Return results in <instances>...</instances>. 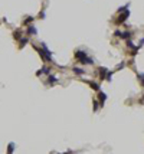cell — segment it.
Returning a JSON list of instances; mask_svg holds the SVG:
<instances>
[{
    "mask_svg": "<svg viewBox=\"0 0 144 154\" xmlns=\"http://www.w3.org/2000/svg\"><path fill=\"white\" fill-rule=\"evenodd\" d=\"M75 58L78 59V61L81 62V63H84V65H92L94 63V61L91 59V58H88L86 56V52H84V50H77L75 52Z\"/></svg>",
    "mask_w": 144,
    "mask_h": 154,
    "instance_id": "1",
    "label": "cell"
},
{
    "mask_svg": "<svg viewBox=\"0 0 144 154\" xmlns=\"http://www.w3.org/2000/svg\"><path fill=\"white\" fill-rule=\"evenodd\" d=\"M128 16H130V12H128V10H124V13H121V15L118 16L117 23H118V25H120V23H124V22L128 19Z\"/></svg>",
    "mask_w": 144,
    "mask_h": 154,
    "instance_id": "2",
    "label": "cell"
},
{
    "mask_svg": "<svg viewBox=\"0 0 144 154\" xmlns=\"http://www.w3.org/2000/svg\"><path fill=\"white\" fill-rule=\"evenodd\" d=\"M42 49H43V52H45V58H46V61H52V52L48 49L46 43H42Z\"/></svg>",
    "mask_w": 144,
    "mask_h": 154,
    "instance_id": "3",
    "label": "cell"
},
{
    "mask_svg": "<svg viewBox=\"0 0 144 154\" xmlns=\"http://www.w3.org/2000/svg\"><path fill=\"white\" fill-rule=\"evenodd\" d=\"M107 72H108V69H107V68H98V71H96V74H98L99 77L102 78V79H105V75H107Z\"/></svg>",
    "mask_w": 144,
    "mask_h": 154,
    "instance_id": "4",
    "label": "cell"
},
{
    "mask_svg": "<svg viewBox=\"0 0 144 154\" xmlns=\"http://www.w3.org/2000/svg\"><path fill=\"white\" fill-rule=\"evenodd\" d=\"M26 32H28V35H36V33H38L36 28H35L33 25H29V26H28V29H26Z\"/></svg>",
    "mask_w": 144,
    "mask_h": 154,
    "instance_id": "5",
    "label": "cell"
},
{
    "mask_svg": "<svg viewBox=\"0 0 144 154\" xmlns=\"http://www.w3.org/2000/svg\"><path fill=\"white\" fill-rule=\"evenodd\" d=\"M58 81V78L55 77V75H52V74H49V78H48V85H52V84H55Z\"/></svg>",
    "mask_w": 144,
    "mask_h": 154,
    "instance_id": "6",
    "label": "cell"
},
{
    "mask_svg": "<svg viewBox=\"0 0 144 154\" xmlns=\"http://www.w3.org/2000/svg\"><path fill=\"white\" fill-rule=\"evenodd\" d=\"M98 98H99V101H101V105H104V102L107 101V95L104 92H99L98 94Z\"/></svg>",
    "mask_w": 144,
    "mask_h": 154,
    "instance_id": "7",
    "label": "cell"
},
{
    "mask_svg": "<svg viewBox=\"0 0 144 154\" xmlns=\"http://www.w3.org/2000/svg\"><path fill=\"white\" fill-rule=\"evenodd\" d=\"M28 42H29V39H28V38H20V39H19V46L23 48Z\"/></svg>",
    "mask_w": 144,
    "mask_h": 154,
    "instance_id": "8",
    "label": "cell"
},
{
    "mask_svg": "<svg viewBox=\"0 0 144 154\" xmlns=\"http://www.w3.org/2000/svg\"><path fill=\"white\" fill-rule=\"evenodd\" d=\"M43 72H46V74H50V69H49V68H42V69H39V71L36 72V75H38V77H40Z\"/></svg>",
    "mask_w": 144,
    "mask_h": 154,
    "instance_id": "9",
    "label": "cell"
},
{
    "mask_svg": "<svg viewBox=\"0 0 144 154\" xmlns=\"http://www.w3.org/2000/svg\"><path fill=\"white\" fill-rule=\"evenodd\" d=\"M13 150H15V143H10L7 147V154H13Z\"/></svg>",
    "mask_w": 144,
    "mask_h": 154,
    "instance_id": "10",
    "label": "cell"
},
{
    "mask_svg": "<svg viewBox=\"0 0 144 154\" xmlns=\"http://www.w3.org/2000/svg\"><path fill=\"white\" fill-rule=\"evenodd\" d=\"M74 72H75L77 75H82V74H84V69H82V68H78V66H74Z\"/></svg>",
    "mask_w": 144,
    "mask_h": 154,
    "instance_id": "11",
    "label": "cell"
},
{
    "mask_svg": "<svg viewBox=\"0 0 144 154\" xmlns=\"http://www.w3.org/2000/svg\"><path fill=\"white\" fill-rule=\"evenodd\" d=\"M88 84L91 85V88H92V89H95V91H99V85H98L96 82H91V81H89Z\"/></svg>",
    "mask_w": 144,
    "mask_h": 154,
    "instance_id": "12",
    "label": "cell"
},
{
    "mask_svg": "<svg viewBox=\"0 0 144 154\" xmlns=\"http://www.w3.org/2000/svg\"><path fill=\"white\" fill-rule=\"evenodd\" d=\"M13 38H15V39H16V40H19V39H20V38H22V32H20V30L15 32V33H13Z\"/></svg>",
    "mask_w": 144,
    "mask_h": 154,
    "instance_id": "13",
    "label": "cell"
},
{
    "mask_svg": "<svg viewBox=\"0 0 144 154\" xmlns=\"http://www.w3.org/2000/svg\"><path fill=\"white\" fill-rule=\"evenodd\" d=\"M111 78H112V72L108 71V72H107V75H105V79H107V81H111Z\"/></svg>",
    "mask_w": 144,
    "mask_h": 154,
    "instance_id": "14",
    "label": "cell"
},
{
    "mask_svg": "<svg viewBox=\"0 0 144 154\" xmlns=\"http://www.w3.org/2000/svg\"><path fill=\"white\" fill-rule=\"evenodd\" d=\"M33 22V17H28L26 20H25V25H29V23H32Z\"/></svg>",
    "mask_w": 144,
    "mask_h": 154,
    "instance_id": "15",
    "label": "cell"
},
{
    "mask_svg": "<svg viewBox=\"0 0 144 154\" xmlns=\"http://www.w3.org/2000/svg\"><path fill=\"white\" fill-rule=\"evenodd\" d=\"M138 78L141 79V82H143V85H144V74H138Z\"/></svg>",
    "mask_w": 144,
    "mask_h": 154,
    "instance_id": "16",
    "label": "cell"
},
{
    "mask_svg": "<svg viewBox=\"0 0 144 154\" xmlns=\"http://www.w3.org/2000/svg\"><path fill=\"white\" fill-rule=\"evenodd\" d=\"M39 17H40V19H45V12H40V13H39Z\"/></svg>",
    "mask_w": 144,
    "mask_h": 154,
    "instance_id": "17",
    "label": "cell"
},
{
    "mask_svg": "<svg viewBox=\"0 0 144 154\" xmlns=\"http://www.w3.org/2000/svg\"><path fill=\"white\" fill-rule=\"evenodd\" d=\"M124 65H125V63H124V62H123V63H120V65H118V66H117V68H118V69H121V68H124Z\"/></svg>",
    "mask_w": 144,
    "mask_h": 154,
    "instance_id": "18",
    "label": "cell"
},
{
    "mask_svg": "<svg viewBox=\"0 0 144 154\" xmlns=\"http://www.w3.org/2000/svg\"><path fill=\"white\" fill-rule=\"evenodd\" d=\"M143 45H144V38H143V39H141V42H140V45H138V48H141V46H143Z\"/></svg>",
    "mask_w": 144,
    "mask_h": 154,
    "instance_id": "19",
    "label": "cell"
},
{
    "mask_svg": "<svg viewBox=\"0 0 144 154\" xmlns=\"http://www.w3.org/2000/svg\"><path fill=\"white\" fill-rule=\"evenodd\" d=\"M62 154H69V151H66V153H62Z\"/></svg>",
    "mask_w": 144,
    "mask_h": 154,
    "instance_id": "20",
    "label": "cell"
}]
</instances>
